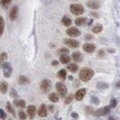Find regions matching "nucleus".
Instances as JSON below:
<instances>
[{
    "instance_id": "aec40b11",
    "label": "nucleus",
    "mask_w": 120,
    "mask_h": 120,
    "mask_svg": "<svg viewBox=\"0 0 120 120\" xmlns=\"http://www.w3.org/2000/svg\"><path fill=\"white\" fill-rule=\"evenodd\" d=\"M49 99H50L52 102L56 103L59 101V97H58V95H57L56 93L52 92V93H51V94L49 95Z\"/></svg>"
},
{
    "instance_id": "6e6552de",
    "label": "nucleus",
    "mask_w": 120,
    "mask_h": 120,
    "mask_svg": "<svg viewBox=\"0 0 120 120\" xmlns=\"http://www.w3.org/2000/svg\"><path fill=\"white\" fill-rule=\"evenodd\" d=\"M51 81L48 80V79H43L41 83V90L43 91V92H47L51 90Z\"/></svg>"
},
{
    "instance_id": "7c9ffc66",
    "label": "nucleus",
    "mask_w": 120,
    "mask_h": 120,
    "mask_svg": "<svg viewBox=\"0 0 120 120\" xmlns=\"http://www.w3.org/2000/svg\"><path fill=\"white\" fill-rule=\"evenodd\" d=\"M12 0H0V5L3 6H7Z\"/></svg>"
},
{
    "instance_id": "1a4fd4ad",
    "label": "nucleus",
    "mask_w": 120,
    "mask_h": 120,
    "mask_svg": "<svg viewBox=\"0 0 120 120\" xmlns=\"http://www.w3.org/2000/svg\"><path fill=\"white\" fill-rule=\"evenodd\" d=\"M95 49H96V47H95V45L93 43L88 42V43H85L84 45H83V50H84L87 53H92V52H94Z\"/></svg>"
},
{
    "instance_id": "b1692460",
    "label": "nucleus",
    "mask_w": 120,
    "mask_h": 120,
    "mask_svg": "<svg viewBox=\"0 0 120 120\" xmlns=\"http://www.w3.org/2000/svg\"><path fill=\"white\" fill-rule=\"evenodd\" d=\"M67 77V72L65 70H60V71H59V72H58V78L60 79H65Z\"/></svg>"
},
{
    "instance_id": "a19ab883",
    "label": "nucleus",
    "mask_w": 120,
    "mask_h": 120,
    "mask_svg": "<svg viewBox=\"0 0 120 120\" xmlns=\"http://www.w3.org/2000/svg\"><path fill=\"white\" fill-rule=\"evenodd\" d=\"M108 120H116V118L113 117V116H109V117H108Z\"/></svg>"
},
{
    "instance_id": "c756f323",
    "label": "nucleus",
    "mask_w": 120,
    "mask_h": 120,
    "mask_svg": "<svg viewBox=\"0 0 120 120\" xmlns=\"http://www.w3.org/2000/svg\"><path fill=\"white\" fill-rule=\"evenodd\" d=\"M116 105H117V101L115 99V98H112L111 99V101H110V108H115L116 107Z\"/></svg>"
},
{
    "instance_id": "473e14b6",
    "label": "nucleus",
    "mask_w": 120,
    "mask_h": 120,
    "mask_svg": "<svg viewBox=\"0 0 120 120\" xmlns=\"http://www.w3.org/2000/svg\"><path fill=\"white\" fill-rule=\"evenodd\" d=\"M72 98H73V96L72 95H69L66 98V99H65V104H70V103L71 102Z\"/></svg>"
},
{
    "instance_id": "412c9836",
    "label": "nucleus",
    "mask_w": 120,
    "mask_h": 120,
    "mask_svg": "<svg viewBox=\"0 0 120 120\" xmlns=\"http://www.w3.org/2000/svg\"><path fill=\"white\" fill-rule=\"evenodd\" d=\"M61 22H62L63 25H65V26H70L72 23L71 19L70 17H68V16H63L62 19H61Z\"/></svg>"
},
{
    "instance_id": "0eeeda50",
    "label": "nucleus",
    "mask_w": 120,
    "mask_h": 120,
    "mask_svg": "<svg viewBox=\"0 0 120 120\" xmlns=\"http://www.w3.org/2000/svg\"><path fill=\"white\" fill-rule=\"evenodd\" d=\"M63 42L66 44L67 46L71 47V48H78L79 46V42L73 40V39H70V38H67V39H64Z\"/></svg>"
},
{
    "instance_id": "c85d7f7f",
    "label": "nucleus",
    "mask_w": 120,
    "mask_h": 120,
    "mask_svg": "<svg viewBox=\"0 0 120 120\" xmlns=\"http://www.w3.org/2000/svg\"><path fill=\"white\" fill-rule=\"evenodd\" d=\"M6 118V112L2 109V108H0V119L1 120H5Z\"/></svg>"
},
{
    "instance_id": "ddd939ff",
    "label": "nucleus",
    "mask_w": 120,
    "mask_h": 120,
    "mask_svg": "<svg viewBox=\"0 0 120 120\" xmlns=\"http://www.w3.org/2000/svg\"><path fill=\"white\" fill-rule=\"evenodd\" d=\"M72 59L74 60V61L76 62H80L83 60V55L80 52H74L72 53Z\"/></svg>"
},
{
    "instance_id": "5701e85b",
    "label": "nucleus",
    "mask_w": 120,
    "mask_h": 120,
    "mask_svg": "<svg viewBox=\"0 0 120 120\" xmlns=\"http://www.w3.org/2000/svg\"><path fill=\"white\" fill-rule=\"evenodd\" d=\"M4 30H5V20L0 15V36L3 34Z\"/></svg>"
},
{
    "instance_id": "e433bc0d",
    "label": "nucleus",
    "mask_w": 120,
    "mask_h": 120,
    "mask_svg": "<svg viewBox=\"0 0 120 120\" xmlns=\"http://www.w3.org/2000/svg\"><path fill=\"white\" fill-rule=\"evenodd\" d=\"M52 66H57V65H59V62H58L57 60H52Z\"/></svg>"
},
{
    "instance_id": "9b49d317",
    "label": "nucleus",
    "mask_w": 120,
    "mask_h": 120,
    "mask_svg": "<svg viewBox=\"0 0 120 120\" xmlns=\"http://www.w3.org/2000/svg\"><path fill=\"white\" fill-rule=\"evenodd\" d=\"M85 95H86V90L85 89H80L75 93V98L78 101H80V100H82L84 98Z\"/></svg>"
},
{
    "instance_id": "bb28decb",
    "label": "nucleus",
    "mask_w": 120,
    "mask_h": 120,
    "mask_svg": "<svg viewBox=\"0 0 120 120\" xmlns=\"http://www.w3.org/2000/svg\"><path fill=\"white\" fill-rule=\"evenodd\" d=\"M86 21H87V19L85 17H79L75 20V24L77 25H82L83 24L86 23Z\"/></svg>"
},
{
    "instance_id": "20e7f679",
    "label": "nucleus",
    "mask_w": 120,
    "mask_h": 120,
    "mask_svg": "<svg viewBox=\"0 0 120 120\" xmlns=\"http://www.w3.org/2000/svg\"><path fill=\"white\" fill-rule=\"evenodd\" d=\"M2 68H3V71H4V76L6 78H9L12 74L13 69L12 66L10 65L9 62H5L3 65H2Z\"/></svg>"
},
{
    "instance_id": "c9c22d12",
    "label": "nucleus",
    "mask_w": 120,
    "mask_h": 120,
    "mask_svg": "<svg viewBox=\"0 0 120 120\" xmlns=\"http://www.w3.org/2000/svg\"><path fill=\"white\" fill-rule=\"evenodd\" d=\"M11 97H13V98H16L17 97V94H16V92H15V90H11Z\"/></svg>"
},
{
    "instance_id": "58836bf2",
    "label": "nucleus",
    "mask_w": 120,
    "mask_h": 120,
    "mask_svg": "<svg viewBox=\"0 0 120 120\" xmlns=\"http://www.w3.org/2000/svg\"><path fill=\"white\" fill-rule=\"evenodd\" d=\"M116 87L117 89H120V80H118V81L116 83Z\"/></svg>"
},
{
    "instance_id": "f8f14e48",
    "label": "nucleus",
    "mask_w": 120,
    "mask_h": 120,
    "mask_svg": "<svg viewBox=\"0 0 120 120\" xmlns=\"http://www.w3.org/2000/svg\"><path fill=\"white\" fill-rule=\"evenodd\" d=\"M38 116L40 117H45L47 116V108L44 104L40 106V108L38 109Z\"/></svg>"
},
{
    "instance_id": "a211bd4d",
    "label": "nucleus",
    "mask_w": 120,
    "mask_h": 120,
    "mask_svg": "<svg viewBox=\"0 0 120 120\" xmlns=\"http://www.w3.org/2000/svg\"><path fill=\"white\" fill-rule=\"evenodd\" d=\"M14 104H15V106H16L18 108H25V101L23 100V99H16V100H15L14 101Z\"/></svg>"
},
{
    "instance_id": "72a5a7b5",
    "label": "nucleus",
    "mask_w": 120,
    "mask_h": 120,
    "mask_svg": "<svg viewBox=\"0 0 120 120\" xmlns=\"http://www.w3.org/2000/svg\"><path fill=\"white\" fill-rule=\"evenodd\" d=\"M91 100H92V102L94 103V104H98L99 103V99L96 98V97H91Z\"/></svg>"
},
{
    "instance_id": "4468645a",
    "label": "nucleus",
    "mask_w": 120,
    "mask_h": 120,
    "mask_svg": "<svg viewBox=\"0 0 120 120\" xmlns=\"http://www.w3.org/2000/svg\"><path fill=\"white\" fill-rule=\"evenodd\" d=\"M35 113H36V108L34 106H28V108H27V114L29 116V117H30L31 119H33L34 117V116H35Z\"/></svg>"
},
{
    "instance_id": "9d476101",
    "label": "nucleus",
    "mask_w": 120,
    "mask_h": 120,
    "mask_svg": "<svg viewBox=\"0 0 120 120\" xmlns=\"http://www.w3.org/2000/svg\"><path fill=\"white\" fill-rule=\"evenodd\" d=\"M17 15H18V7L16 6H14L11 8L10 13H9V18L12 21H14V20H15L17 18Z\"/></svg>"
},
{
    "instance_id": "f3484780",
    "label": "nucleus",
    "mask_w": 120,
    "mask_h": 120,
    "mask_svg": "<svg viewBox=\"0 0 120 120\" xmlns=\"http://www.w3.org/2000/svg\"><path fill=\"white\" fill-rule=\"evenodd\" d=\"M29 82H30L29 79L27 78V77H25V76H21V77H19V79H18V83L20 85L29 84Z\"/></svg>"
},
{
    "instance_id": "f257e3e1",
    "label": "nucleus",
    "mask_w": 120,
    "mask_h": 120,
    "mask_svg": "<svg viewBox=\"0 0 120 120\" xmlns=\"http://www.w3.org/2000/svg\"><path fill=\"white\" fill-rule=\"evenodd\" d=\"M93 75H94V71L93 70H91L90 68H84V69H82L80 71L79 76V79L82 81L87 82L93 77Z\"/></svg>"
},
{
    "instance_id": "4be33fe9",
    "label": "nucleus",
    "mask_w": 120,
    "mask_h": 120,
    "mask_svg": "<svg viewBox=\"0 0 120 120\" xmlns=\"http://www.w3.org/2000/svg\"><path fill=\"white\" fill-rule=\"evenodd\" d=\"M102 30H103V25L100 24H96V25L93 27V29H92L93 33H95V34H99Z\"/></svg>"
},
{
    "instance_id": "cd10ccee",
    "label": "nucleus",
    "mask_w": 120,
    "mask_h": 120,
    "mask_svg": "<svg viewBox=\"0 0 120 120\" xmlns=\"http://www.w3.org/2000/svg\"><path fill=\"white\" fill-rule=\"evenodd\" d=\"M6 108H7V110H8V112L10 113V114H12L14 116H15V110H14V108H13L12 105L10 104L9 102L6 103Z\"/></svg>"
},
{
    "instance_id": "79ce46f5",
    "label": "nucleus",
    "mask_w": 120,
    "mask_h": 120,
    "mask_svg": "<svg viewBox=\"0 0 120 120\" xmlns=\"http://www.w3.org/2000/svg\"><path fill=\"white\" fill-rule=\"evenodd\" d=\"M50 110H51V112L53 111V107H52V106H50Z\"/></svg>"
},
{
    "instance_id": "ea45409f",
    "label": "nucleus",
    "mask_w": 120,
    "mask_h": 120,
    "mask_svg": "<svg viewBox=\"0 0 120 120\" xmlns=\"http://www.w3.org/2000/svg\"><path fill=\"white\" fill-rule=\"evenodd\" d=\"M86 37H87V39H92V38H93L92 36H90V34H87Z\"/></svg>"
},
{
    "instance_id": "7ed1b4c3",
    "label": "nucleus",
    "mask_w": 120,
    "mask_h": 120,
    "mask_svg": "<svg viewBox=\"0 0 120 120\" xmlns=\"http://www.w3.org/2000/svg\"><path fill=\"white\" fill-rule=\"evenodd\" d=\"M109 112H110V107H102V108L97 109L94 112V115L96 116H103L109 114Z\"/></svg>"
},
{
    "instance_id": "39448f33",
    "label": "nucleus",
    "mask_w": 120,
    "mask_h": 120,
    "mask_svg": "<svg viewBox=\"0 0 120 120\" xmlns=\"http://www.w3.org/2000/svg\"><path fill=\"white\" fill-rule=\"evenodd\" d=\"M56 89H57L58 93H59L61 97L66 96L67 88H66V86L63 84L62 82H57V83H56Z\"/></svg>"
},
{
    "instance_id": "f03ea898",
    "label": "nucleus",
    "mask_w": 120,
    "mask_h": 120,
    "mask_svg": "<svg viewBox=\"0 0 120 120\" xmlns=\"http://www.w3.org/2000/svg\"><path fill=\"white\" fill-rule=\"evenodd\" d=\"M70 10L71 14L75 15H80L84 13V7L81 6V5H79V4H73L70 7Z\"/></svg>"
},
{
    "instance_id": "2f4dec72",
    "label": "nucleus",
    "mask_w": 120,
    "mask_h": 120,
    "mask_svg": "<svg viewBox=\"0 0 120 120\" xmlns=\"http://www.w3.org/2000/svg\"><path fill=\"white\" fill-rule=\"evenodd\" d=\"M19 117L21 120H25L26 119V114L24 113V111H20L19 112Z\"/></svg>"
},
{
    "instance_id": "6ab92c4d",
    "label": "nucleus",
    "mask_w": 120,
    "mask_h": 120,
    "mask_svg": "<svg viewBox=\"0 0 120 120\" xmlns=\"http://www.w3.org/2000/svg\"><path fill=\"white\" fill-rule=\"evenodd\" d=\"M87 6H89L90 8H91V9H98V7H99V5L98 4V2H96V1H89L88 3H87Z\"/></svg>"
},
{
    "instance_id": "37998d69",
    "label": "nucleus",
    "mask_w": 120,
    "mask_h": 120,
    "mask_svg": "<svg viewBox=\"0 0 120 120\" xmlns=\"http://www.w3.org/2000/svg\"><path fill=\"white\" fill-rule=\"evenodd\" d=\"M69 79H72L73 78H72V76H70V77H69Z\"/></svg>"
},
{
    "instance_id": "dca6fc26",
    "label": "nucleus",
    "mask_w": 120,
    "mask_h": 120,
    "mask_svg": "<svg viewBox=\"0 0 120 120\" xmlns=\"http://www.w3.org/2000/svg\"><path fill=\"white\" fill-rule=\"evenodd\" d=\"M8 90V84L6 83V81H2L0 83V92L2 94H6Z\"/></svg>"
},
{
    "instance_id": "f704fd0d",
    "label": "nucleus",
    "mask_w": 120,
    "mask_h": 120,
    "mask_svg": "<svg viewBox=\"0 0 120 120\" xmlns=\"http://www.w3.org/2000/svg\"><path fill=\"white\" fill-rule=\"evenodd\" d=\"M60 53H62V54H67L68 52H69V50L66 48H62V49H60Z\"/></svg>"
},
{
    "instance_id": "423d86ee",
    "label": "nucleus",
    "mask_w": 120,
    "mask_h": 120,
    "mask_svg": "<svg viewBox=\"0 0 120 120\" xmlns=\"http://www.w3.org/2000/svg\"><path fill=\"white\" fill-rule=\"evenodd\" d=\"M67 34L70 35L71 37H77V36L80 35V31L79 28L76 27H71V28H68L66 31Z\"/></svg>"
},
{
    "instance_id": "4c0bfd02",
    "label": "nucleus",
    "mask_w": 120,
    "mask_h": 120,
    "mask_svg": "<svg viewBox=\"0 0 120 120\" xmlns=\"http://www.w3.org/2000/svg\"><path fill=\"white\" fill-rule=\"evenodd\" d=\"M71 116L72 117H73V118H78V114H77V113H72L71 114Z\"/></svg>"
},
{
    "instance_id": "2eb2a0df",
    "label": "nucleus",
    "mask_w": 120,
    "mask_h": 120,
    "mask_svg": "<svg viewBox=\"0 0 120 120\" xmlns=\"http://www.w3.org/2000/svg\"><path fill=\"white\" fill-rule=\"evenodd\" d=\"M60 62L63 63V64H68V63H70V61H71V58H70V56H68L67 54H60Z\"/></svg>"
},
{
    "instance_id": "a878e982",
    "label": "nucleus",
    "mask_w": 120,
    "mask_h": 120,
    "mask_svg": "<svg viewBox=\"0 0 120 120\" xmlns=\"http://www.w3.org/2000/svg\"><path fill=\"white\" fill-rule=\"evenodd\" d=\"M68 70L71 72H76L78 71V65L76 63H71V64L68 65Z\"/></svg>"
},
{
    "instance_id": "393cba45",
    "label": "nucleus",
    "mask_w": 120,
    "mask_h": 120,
    "mask_svg": "<svg viewBox=\"0 0 120 120\" xmlns=\"http://www.w3.org/2000/svg\"><path fill=\"white\" fill-rule=\"evenodd\" d=\"M6 59H7V54L6 52H2L0 54V66L2 67V65L6 62Z\"/></svg>"
}]
</instances>
